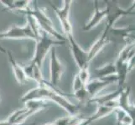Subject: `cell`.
Listing matches in <instances>:
<instances>
[{
  "mask_svg": "<svg viewBox=\"0 0 135 125\" xmlns=\"http://www.w3.org/2000/svg\"><path fill=\"white\" fill-rule=\"evenodd\" d=\"M96 73L98 78H106L116 75V68L113 63H107L105 65L97 68Z\"/></svg>",
  "mask_w": 135,
  "mask_h": 125,
  "instance_id": "4fadbf2b",
  "label": "cell"
},
{
  "mask_svg": "<svg viewBox=\"0 0 135 125\" xmlns=\"http://www.w3.org/2000/svg\"><path fill=\"white\" fill-rule=\"evenodd\" d=\"M79 78H81V80L84 84H87V83L90 81V72H89V68L81 69V70L79 71L77 73Z\"/></svg>",
  "mask_w": 135,
  "mask_h": 125,
  "instance_id": "ac0fdd59",
  "label": "cell"
},
{
  "mask_svg": "<svg viewBox=\"0 0 135 125\" xmlns=\"http://www.w3.org/2000/svg\"><path fill=\"white\" fill-rule=\"evenodd\" d=\"M81 117H80V114L69 115V116L56 119L55 122H53V124L54 125H76L84 118H83L82 119H81Z\"/></svg>",
  "mask_w": 135,
  "mask_h": 125,
  "instance_id": "9a60e30c",
  "label": "cell"
},
{
  "mask_svg": "<svg viewBox=\"0 0 135 125\" xmlns=\"http://www.w3.org/2000/svg\"><path fill=\"white\" fill-rule=\"evenodd\" d=\"M0 52L3 53H6L7 54V50L4 48H3L1 45H0Z\"/></svg>",
  "mask_w": 135,
  "mask_h": 125,
  "instance_id": "cb8c5ba5",
  "label": "cell"
},
{
  "mask_svg": "<svg viewBox=\"0 0 135 125\" xmlns=\"http://www.w3.org/2000/svg\"><path fill=\"white\" fill-rule=\"evenodd\" d=\"M130 39H132V40H134V41H135V36H134V37L130 36Z\"/></svg>",
  "mask_w": 135,
  "mask_h": 125,
  "instance_id": "d4e9b609",
  "label": "cell"
},
{
  "mask_svg": "<svg viewBox=\"0 0 135 125\" xmlns=\"http://www.w3.org/2000/svg\"><path fill=\"white\" fill-rule=\"evenodd\" d=\"M108 43H110V41H109L108 35V30L105 29L103 33H102L99 38L93 43L90 49L87 51L89 62H91V60L94 58L102 49H103V48Z\"/></svg>",
  "mask_w": 135,
  "mask_h": 125,
  "instance_id": "30bf717a",
  "label": "cell"
},
{
  "mask_svg": "<svg viewBox=\"0 0 135 125\" xmlns=\"http://www.w3.org/2000/svg\"><path fill=\"white\" fill-rule=\"evenodd\" d=\"M117 81L118 78L116 75L106 78H96V79L89 81L86 85V89L88 95H89V98L91 99L96 98L97 96H98V94L102 89H104L106 87Z\"/></svg>",
  "mask_w": 135,
  "mask_h": 125,
  "instance_id": "9c48e42d",
  "label": "cell"
},
{
  "mask_svg": "<svg viewBox=\"0 0 135 125\" xmlns=\"http://www.w3.org/2000/svg\"><path fill=\"white\" fill-rule=\"evenodd\" d=\"M94 13L92 14L91 18H90V20L88 21L86 25L82 28L83 31H90L93 28H95L99 24V23L104 18H106V12L105 9H100L99 8V3L98 1H94Z\"/></svg>",
  "mask_w": 135,
  "mask_h": 125,
  "instance_id": "8fae6325",
  "label": "cell"
},
{
  "mask_svg": "<svg viewBox=\"0 0 135 125\" xmlns=\"http://www.w3.org/2000/svg\"><path fill=\"white\" fill-rule=\"evenodd\" d=\"M115 108H116L112 107V106L109 105H97V110L95 111L94 113L91 115V117L92 118L93 121H97V120L103 118L108 115L111 114L113 112H114Z\"/></svg>",
  "mask_w": 135,
  "mask_h": 125,
  "instance_id": "5bb4252c",
  "label": "cell"
},
{
  "mask_svg": "<svg viewBox=\"0 0 135 125\" xmlns=\"http://www.w3.org/2000/svg\"><path fill=\"white\" fill-rule=\"evenodd\" d=\"M106 3V8L105 12H106V19H107V24H106V29H110L111 28L114 27L115 23L117 22L121 17L127 16V15H134L135 11L132 12L129 9H123L120 7L119 3L118 1H105Z\"/></svg>",
  "mask_w": 135,
  "mask_h": 125,
  "instance_id": "277c9868",
  "label": "cell"
},
{
  "mask_svg": "<svg viewBox=\"0 0 135 125\" xmlns=\"http://www.w3.org/2000/svg\"><path fill=\"white\" fill-rule=\"evenodd\" d=\"M31 2L32 1H27V0H13V10H18V12L26 10L30 8Z\"/></svg>",
  "mask_w": 135,
  "mask_h": 125,
  "instance_id": "e0dca14e",
  "label": "cell"
},
{
  "mask_svg": "<svg viewBox=\"0 0 135 125\" xmlns=\"http://www.w3.org/2000/svg\"><path fill=\"white\" fill-rule=\"evenodd\" d=\"M0 125H13L9 123L8 120H4V121H0Z\"/></svg>",
  "mask_w": 135,
  "mask_h": 125,
  "instance_id": "7402d4cb",
  "label": "cell"
},
{
  "mask_svg": "<svg viewBox=\"0 0 135 125\" xmlns=\"http://www.w3.org/2000/svg\"><path fill=\"white\" fill-rule=\"evenodd\" d=\"M128 9L130 11H132V12H134L135 11V1L133 2V3L131 5V7H129Z\"/></svg>",
  "mask_w": 135,
  "mask_h": 125,
  "instance_id": "603a6c76",
  "label": "cell"
},
{
  "mask_svg": "<svg viewBox=\"0 0 135 125\" xmlns=\"http://www.w3.org/2000/svg\"><path fill=\"white\" fill-rule=\"evenodd\" d=\"M66 40H68L70 43V47H71L73 58L75 60L79 69L81 70V69L89 68L90 62L89 59H88V53L86 51H85L78 44L74 35L72 34L66 37Z\"/></svg>",
  "mask_w": 135,
  "mask_h": 125,
  "instance_id": "ba28073f",
  "label": "cell"
},
{
  "mask_svg": "<svg viewBox=\"0 0 135 125\" xmlns=\"http://www.w3.org/2000/svg\"><path fill=\"white\" fill-rule=\"evenodd\" d=\"M33 39L37 41L39 39L32 30L29 24L25 26H12L8 30L0 33V39Z\"/></svg>",
  "mask_w": 135,
  "mask_h": 125,
  "instance_id": "5b68a950",
  "label": "cell"
},
{
  "mask_svg": "<svg viewBox=\"0 0 135 125\" xmlns=\"http://www.w3.org/2000/svg\"><path fill=\"white\" fill-rule=\"evenodd\" d=\"M0 3H1L8 10H10V11L13 10V0H0Z\"/></svg>",
  "mask_w": 135,
  "mask_h": 125,
  "instance_id": "ffe728a7",
  "label": "cell"
},
{
  "mask_svg": "<svg viewBox=\"0 0 135 125\" xmlns=\"http://www.w3.org/2000/svg\"><path fill=\"white\" fill-rule=\"evenodd\" d=\"M13 125H21V124H13ZM30 125H35V123H32V124H30Z\"/></svg>",
  "mask_w": 135,
  "mask_h": 125,
  "instance_id": "4316f807",
  "label": "cell"
},
{
  "mask_svg": "<svg viewBox=\"0 0 135 125\" xmlns=\"http://www.w3.org/2000/svg\"><path fill=\"white\" fill-rule=\"evenodd\" d=\"M44 125H54V124H53V123H45Z\"/></svg>",
  "mask_w": 135,
  "mask_h": 125,
  "instance_id": "484cf974",
  "label": "cell"
},
{
  "mask_svg": "<svg viewBox=\"0 0 135 125\" xmlns=\"http://www.w3.org/2000/svg\"><path fill=\"white\" fill-rule=\"evenodd\" d=\"M126 113L131 118V124L130 125H135V104H131Z\"/></svg>",
  "mask_w": 135,
  "mask_h": 125,
  "instance_id": "d6986e66",
  "label": "cell"
},
{
  "mask_svg": "<svg viewBox=\"0 0 135 125\" xmlns=\"http://www.w3.org/2000/svg\"><path fill=\"white\" fill-rule=\"evenodd\" d=\"M64 71L65 67L57 57L55 47H53L50 49V83L51 85L57 88Z\"/></svg>",
  "mask_w": 135,
  "mask_h": 125,
  "instance_id": "8992f818",
  "label": "cell"
},
{
  "mask_svg": "<svg viewBox=\"0 0 135 125\" xmlns=\"http://www.w3.org/2000/svg\"><path fill=\"white\" fill-rule=\"evenodd\" d=\"M49 105L48 101L45 100H32L26 102L25 108L13 112L7 120L13 125L22 124L30 116L39 112L40 110L45 108Z\"/></svg>",
  "mask_w": 135,
  "mask_h": 125,
  "instance_id": "3957f363",
  "label": "cell"
},
{
  "mask_svg": "<svg viewBox=\"0 0 135 125\" xmlns=\"http://www.w3.org/2000/svg\"><path fill=\"white\" fill-rule=\"evenodd\" d=\"M71 0H65L63 7L61 8L55 7L53 4H50L52 8L55 10V13H56L58 19L60 23V25L62 27L63 32L66 37L73 34L72 26L71 24V21H70V12H71Z\"/></svg>",
  "mask_w": 135,
  "mask_h": 125,
  "instance_id": "52a82bcc",
  "label": "cell"
},
{
  "mask_svg": "<svg viewBox=\"0 0 135 125\" xmlns=\"http://www.w3.org/2000/svg\"><path fill=\"white\" fill-rule=\"evenodd\" d=\"M7 54L8 57L9 63L11 64L12 70L13 73V75L15 77V79L17 80V82L18 83H20V85L25 84L28 79H27L25 73L24 72V68H23V67L20 65V64H18L17 63V61L15 60V58H13V54L10 51H7Z\"/></svg>",
  "mask_w": 135,
  "mask_h": 125,
  "instance_id": "7c38bea8",
  "label": "cell"
},
{
  "mask_svg": "<svg viewBox=\"0 0 135 125\" xmlns=\"http://www.w3.org/2000/svg\"><path fill=\"white\" fill-rule=\"evenodd\" d=\"M34 3H35L34 8L30 7L29 8H27L26 10L21 11L20 13H24V14H25L26 16L30 15V16L33 17L37 21V23H38L41 31L45 32V33L49 34L50 37H54L55 40L66 42V37L61 35L56 29H55V28L54 27V25L52 24V21L50 19V18L46 15V13L42 10V9L39 8V6L37 5V3H36L37 2L35 1Z\"/></svg>",
  "mask_w": 135,
  "mask_h": 125,
  "instance_id": "6da1fadb",
  "label": "cell"
},
{
  "mask_svg": "<svg viewBox=\"0 0 135 125\" xmlns=\"http://www.w3.org/2000/svg\"><path fill=\"white\" fill-rule=\"evenodd\" d=\"M93 122V119L91 116L89 117H86V118H84L81 122H79L76 125H90L91 123Z\"/></svg>",
  "mask_w": 135,
  "mask_h": 125,
  "instance_id": "44dd1931",
  "label": "cell"
},
{
  "mask_svg": "<svg viewBox=\"0 0 135 125\" xmlns=\"http://www.w3.org/2000/svg\"><path fill=\"white\" fill-rule=\"evenodd\" d=\"M63 44H65V42L55 40L45 32L41 31V35L36 41L35 53L30 63L35 64L40 68H42L45 58L47 53L50 52V49L55 46L62 45Z\"/></svg>",
  "mask_w": 135,
  "mask_h": 125,
  "instance_id": "7a4b0ae2",
  "label": "cell"
},
{
  "mask_svg": "<svg viewBox=\"0 0 135 125\" xmlns=\"http://www.w3.org/2000/svg\"><path fill=\"white\" fill-rule=\"evenodd\" d=\"M114 113H116L118 125H130L131 124V118L125 113L123 110L119 108H116L114 109Z\"/></svg>",
  "mask_w": 135,
  "mask_h": 125,
  "instance_id": "2e32d148",
  "label": "cell"
}]
</instances>
